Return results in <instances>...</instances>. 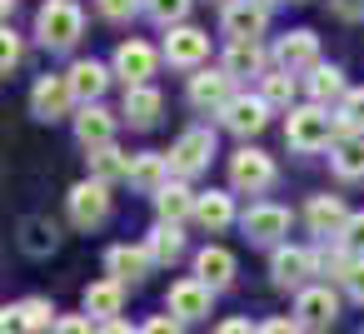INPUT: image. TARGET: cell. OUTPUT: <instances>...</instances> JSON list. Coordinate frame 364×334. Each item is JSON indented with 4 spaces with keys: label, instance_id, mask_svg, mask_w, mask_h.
<instances>
[{
    "label": "cell",
    "instance_id": "cell-1",
    "mask_svg": "<svg viewBox=\"0 0 364 334\" xmlns=\"http://www.w3.org/2000/svg\"><path fill=\"white\" fill-rule=\"evenodd\" d=\"M85 36V11L75 6V0H46V6L36 11V41L60 55V50H75V41Z\"/></svg>",
    "mask_w": 364,
    "mask_h": 334
},
{
    "label": "cell",
    "instance_id": "cell-2",
    "mask_svg": "<svg viewBox=\"0 0 364 334\" xmlns=\"http://www.w3.org/2000/svg\"><path fill=\"white\" fill-rule=\"evenodd\" d=\"M284 145L299 150V155H314V150H329L334 145V110L324 105H294L284 115Z\"/></svg>",
    "mask_w": 364,
    "mask_h": 334
},
{
    "label": "cell",
    "instance_id": "cell-3",
    "mask_svg": "<svg viewBox=\"0 0 364 334\" xmlns=\"http://www.w3.org/2000/svg\"><path fill=\"white\" fill-rule=\"evenodd\" d=\"M274 180H279V165H274V155H264L259 145H240V150L230 155V190H240V195H264V190H274Z\"/></svg>",
    "mask_w": 364,
    "mask_h": 334
},
{
    "label": "cell",
    "instance_id": "cell-4",
    "mask_svg": "<svg viewBox=\"0 0 364 334\" xmlns=\"http://www.w3.org/2000/svg\"><path fill=\"white\" fill-rule=\"evenodd\" d=\"M240 230H245L250 244H259V249H279V244H289V239H284V235H289V210L274 205V200H255V205L240 215Z\"/></svg>",
    "mask_w": 364,
    "mask_h": 334
},
{
    "label": "cell",
    "instance_id": "cell-5",
    "mask_svg": "<svg viewBox=\"0 0 364 334\" xmlns=\"http://www.w3.org/2000/svg\"><path fill=\"white\" fill-rule=\"evenodd\" d=\"M210 160H215V130H210V125H195V130H185V135L170 145V170H175V180L205 175Z\"/></svg>",
    "mask_w": 364,
    "mask_h": 334
},
{
    "label": "cell",
    "instance_id": "cell-6",
    "mask_svg": "<svg viewBox=\"0 0 364 334\" xmlns=\"http://www.w3.org/2000/svg\"><path fill=\"white\" fill-rule=\"evenodd\" d=\"M65 215L75 230H100L110 220V185L105 180H80L65 195Z\"/></svg>",
    "mask_w": 364,
    "mask_h": 334
},
{
    "label": "cell",
    "instance_id": "cell-7",
    "mask_svg": "<svg viewBox=\"0 0 364 334\" xmlns=\"http://www.w3.org/2000/svg\"><path fill=\"white\" fill-rule=\"evenodd\" d=\"M160 50L150 45V41H140V36H130V41H120L115 45V60H110V70L125 80V90L130 85H150L155 80V70H160Z\"/></svg>",
    "mask_w": 364,
    "mask_h": 334
},
{
    "label": "cell",
    "instance_id": "cell-8",
    "mask_svg": "<svg viewBox=\"0 0 364 334\" xmlns=\"http://www.w3.org/2000/svg\"><path fill=\"white\" fill-rule=\"evenodd\" d=\"M160 55H165L175 70H205V60H210V31H200V26H175V31H165Z\"/></svg>",
    "mask_w": 364,
    "mask_h": 334
},
{
    "label": "cell",
    "instance_id": "cell-9",
    "mask_svg": "<svg viewBox=\"0 0 364 334\" xmlns=\"http://www.w3.org/2000/svg\"><path fill=\"white\" fill-rule=\"evenodd\" d=\"M309 274H314V249L309 244H279L269 249V279L274 289H309Z\"/></svg>",
    "mask_w": 364,
    "mask_h": 334
},
{
    "label": "cell",
    "instance_id": "cell-10",
    "mask_svg": "<svg viewBox=\"0 0 364 334\" xmlns=\"http://www.w3.org/2000/svg\"><path fill=\"white\" fill-rule=\"evenodd\" d=\"M80 100H75V90H70V80L65 75H41L36 85H31V115L36 120H65L70 110H75Z\"/></svg>",
    "mask_w": 364,
    "mask_h": 334
},
{
    "label": "cell",
    "instance_id": "cell-11",
    "mask_svg": "<svg viewBox=\"0 0 364 334\" xmlns=\"http://www.w3.org/2000/svg\"><path fill=\"white\" fill-rule=\"evenodd\" d=\"M210 304H215V289L205 279H175L170 294H165V314H175L180 324H195V319H210Z\"/></svg>",
    "mask_w": 364,
    "mask_h": 334
},
{
    "label": "cell",
    "instance_id": "cell-12",
    "mask_svg": "<svg viewBox=\"0 0 364 334\" xmlns=\"http://www.w3.org/2000/svg\"><path fill=\"white\" fill-rule=\"evenodd\" d=\"M294 319H299L309 334L334 329V319H339V294H334L329 284H309V289H299V294H294Z\"/></svg>",
    "mask_w": 364,
    "mask_h": 334
},
{
    "label": "cell",
    "instance_id": "cell-13",
    "mask_svg": "<svg viewBox=\"0 0 364 334\" xmlns=\"http://www.w3.org/2000/svg\"><path fill=\"white\" fill-rule=\"evenodd\" d=\"M185 95H190V105H195V110L220 115V110H225V105H230L240 90H235V75H230V70H195Z\"/></svg>",
    "mask_w": 364,
    "mask_h": 334
},
{
    "label": "cell",
    "instance_id": "cell-14",
    "mask_svg": "<svg viewBox=\"0 0 364 334\" xmlns=\"http://www.w3.org/2000/svg\"><path fill=\"white\" fill-rule=\"evenodd\" d=\"M220 31L230 41H259L269 31V6L264 0H230L220 11Z\"/></svg>",
    "mask_w": 364,
    "mask_h": 334
},
{
    "label": "cell",
    "instance_id": "cell-15",
    "mask_svg": "<svg viewBox=\"0 0 364 334\" xmlns=\"http://www.w3.org/2000/svg\"><path fill=\"white\" fill-rule=\"evenodd\" d=\"M274 65L289 70V75H299V70L309 75L314 65H324V60H319V36H314V31H289V36H279V41H274Z\"/></svg>",
    "mask_w": 364,
    "mask_h": 334
},
{
    "label": "cell",
    "instance_id": "cell-16",
    "mask_svg": "<svg viewBox=\"0 0 364 334\" xmlns=\"http://www.w3.org/2000/svg\"><path fill=\"white\" fill-rule=\"evenodd\" d=\"M220 125L250 145V135H259V130L269 125V105H264V95H235V100L220 110Z\"/></svg>",
    "mask_w": 364,
    "mask_h": 334
},
{
    "label": "cell",
    "instance_id": "cell-17",
    "mask_svg": "<svg viewBox=\"0 0 364 334\" xmlns=\"http://www.w3.org/2000/svg\"><path fill=\"white\" fill-rule=\"evenodd\" d=\"M115 125H120V115H110L105 105H80V110L70 115V130H75V140L85 145V155L100 150V145H115Z\"/></svg>",
    "mask_w": 364,
    "mask_h": 334
},
{
    "label": "cell",
    "instance_id": "cell-18",
    "mask_svg": "<svg viewBox=\"0 0 364 334\" xmlns=\"http://www.w3.org/2000/svg\"><path fill=\"white\" fill-rule=\"evenodd\" d=\"M304 225H309V235H319V239H339L344 225H349V210H344L339 195H309V205H304Z\"/></svg>",
    "mask_w": 364,
    "mask_h": 334
},
{
    "label": "cell",
    "instance_id": "cell-19",
    "mask_svg": "<svg viewBox=\"0 0 364 334\" xmlns=\"http://www.w3.org/2000/svg\"><path fill=\"white\" fill-rule=\"evenodd\" d=\"M65 80H70V90H75L80 105H100V95H105L110 80H115V70H110L105 60H75V65L65 70Z\"/></svg>",
    "mask_w": 364,
    "mask_h": 334
},
{
    "label": "cell",
    "instance_id": "cell-20",
    "mask_svg": "<svg viewBox=\"0 0 364 334\" xmlns=\"http://www.w3.org/2000/svg\"><path fill=\"white\" fill-rule=\"evenodd\" d=\"M150 269H155V259H150L145 244H110L105 249V274L120 279V284H140Z\"/></svg>",
    "mask_w": 364,
    "mask_h": 334
},
{
    "label": "cell",
    "instance_id": "cell-21",
    "mask_svg": "<svg viewBox=\"0 0 364 334\" xmlns=\"http://www.w3.org/2000/svg\"><path fill=\"white\" fill-rule=\"evenodd\" d=\"M80 309L95 319V324H110V319H120V309H125V284L120 279H95V284H85V294H80Z\"/></svg>",
    "mask_w": 364,
    "mask_h": 334
},
{
    "label": "cell",
    "instance_id": "cell-22",
    "mask_svg": "<svg viewBox=\"0 0 364 334\" xmlns=\"http://www.w3.org/2000/svg\"><path fill=\"white\" fill-rule=\"evenodd\" d=\"M160 110H165V95H160L155 85H130L125 100H120V120H125L130 130H150V125L160 120Z\"/></svg>",
    "mask_w": 364,
    "mask_h": 334
},
{
    "label": "cell",
    "instance_id": "cell-23",
    "mask_svg": "<svg viewBox=\"0 0 364 334\" xmlns=\"http://www.w3.org/2000/svg\"><path fill=\"white\" fill-rule=\"evenodd\" d=\"M195 205H200V190H190V180H170L155 195V220L160 225H185V220H195Z\"/></svg>",
    "mask_w": 364,
    "mask_h": 334
},
{
    "label": "cell",
    "instance_id": "cell-24",
    "mask_svg": "<svg viewBox=\"0 0 364 334\" xmlns=\"http://www.w3.org/2000/svg\"><path fill=\"white\" fill-rule=\"evenodd\" d=\"M170 180H175L170 155H160V150H140V155H135V165H130V185H135L140 195H150V200H155Z\"/></svg>",
    "mask_w": 364,
    "mask_h": 334
},
{
    "label": "cell",
    "instance_id": "cell-25",
    "mask_svg": "<svg viewBox=\"0 0 364 334\" xmlns=\"http://www.w3.org/2000/svg\"><path fill=\"white\" fill-rule=\"evenodd\" d=\"M304 95H309V105H334L339 110V100L349 95V80H344V70L339 65H314L309 75H304Z\"/></svg>",
    "mask_w": 364,
    "mask_h": 334
},
{
    "label": "cell",
    "instance_id": "cell-26",
    "mask_svg": "<svg viewBox=\"0 0 364 334\" xmlns=\"http://www.w3.org/2000/svg\"><path fill=\"white\" fill-rule=\"evenodd\" d=\"M235 269H240V264H235V254H230L225 244H205V249L195 254V279H205L215 294L235 284Z\"/></svg>",
    "mask_w": 364,
    "mask_h": 334
},
{
    "label": "cell",
    "instance_id": "cell-27",
    "mask_svg": "<svg viewBox=\"0 0 364 334\" xmlns=\"http://www.w3.org/2000/svg\"><path fill=\"white\" fill-rule=\"evenodd\" d=\"M240 215H235V195L230 190H200V205H195V225L200 230H210V235H220V230H230Z\"/></svg>",
    "mask_w": 364,
    "mask_h": 334
},
{
    "label": "cell",
    "instance_id": "cell-28",
    "mask_svg": "<svg viewBox=\"0 0 364 334\" xmlns=\"http://www.w3.org/2000/svg\"><path fill=\"white\" fill-rule=\"evenodd\" d=\"M220 70H230L235 80H240V75H264V45H259V41H230Z\"/></svg>",
    "mask_w": 364,
    "mask_h": 334
},
{
    "label": "cell",
    "instance_id": "cell-29",
    "mask_svg": "<svg viewBox=\"0 0 364 334\" xmlns=\"http://www.w3.org/2000/svg\"><path fill=\"white\" fill-rule=\"evenodd\" d=\"M85 160H90V180H105V185L130 180V165H135V155H125L120 145H100V150H90Z\"/></svg>",
    "mask_w": 364,
    "mask_h": 334
},
{
    "label": "cell",
    "instance_id": "cell-30",
    "mask_svg": "<svg viewBox=\"0 0 364 334\" xmlns=\"http://www.w3.org/2000/svg\"><path fill=\"white\" fill-rule=\"evenodd\" d=\"M259 95H264V105L269 110H294V95H299V75H289V70H264L259 75Z\"/></svg>",
    "mask_w": 364,
    "mask_h": 334
},
{
    "label": "cell",
    "instance_id": "cell-31",
    "mask_svg": "<svg viewBox=\"0 0 364 334\" xmlns=\"http://www.w3.org/2000/svg\"><path fill=\"white\" fill-rule=\"evenodd\" d=\"M145 249H150V259H155V264H175V259H185V230H180V225H160V220H155V230L145 235Z\"/></svg>",
    "mask_w": 364,
    "mask_h": 334
},
{
    "label": "cell",
    "instance_id": "cell-32",
    "mask_svg": "<svg viewBox=\"0 0 364 334\" xmlns=\"http://www.w3.org/2000/svg\"><path fill=\"white\" fill-rule=\"evenodd\" d=\"M314 249V274H324V279H334V284H344V274H349V264H354V254L339 244V239H319V244H309Z\"/></svg>",
    "mask_w": 364,
    "mask_h": 334
},
{
    "label": "cell",
    "instance_id": "cell-33",
    "mask_svg": "<svg viewBox=\"0 0 364 334\" xmlns=\"http://www.w3.org/2000/svg\"><path fill=\"white\" fill-rule=\"evenodd\" d=\"M329 170H334L339 180H364V140L329 145Z\"/></svg>",
    "mask_w": 364,
    "mask_h": 334
},
{
    "label": "cell",
    "instance_id": "cell-34",
    "mask_svg": "<svg viewBox=\"0 0 364 334\" xmlns=\"http://www.w3.org/2000/svg\"><path fill=\"white\" fill-rule=\"evenodd\" d=\"M60 244V230L50 220H26V235H21V249L26 254H50Z\"/></svg>",
    "mask_w": 364,
    "mask_h": 334
},
{
    "label": "cell",
    "instance_id": "cell-35",
    "mask_svg": "<svg viewBox=\"0 0 364 334\" xmlns=\"http://www.w3.org/2000/svg\"><path fill=\"white\" fill-rule=\"evenodd\" d=\"M190 6H195V0H145V16H150L155 26H165V31H175V26H185V16H190Z\"/></svg>",
    "mask_w": 364,
    "mask_h": 334
},
{
    "label": "cell",
    "instance_id": "cell-36",
    "mask_svg": "<svg viewBox=\"0 0 364 334\" xmlns=\"http://www.w3.org/2000/svg\"><path fill=\"white\" fill-rule=\"evenodd\" d=\"M16 309H21V319L31 324V334H41V329H55V319H60V314H55V304H50V299H41V294L21 299Z\"/></svg>",
    "mask_w": 364,
    "mask_h": 334
},
{
    "label": "cell",
    "instance_id": "cell-37",
    "mask_svg": "<svg viewBox=\"0 0 364 334\" xmlns=\"http://www.w3.org/2000/svg\"><path fill=\"white\" fill-rule=\"evenodd\" d=\"M21 60H26V41H21V31H0V70L6 75H16L21 70Z\"/></svg>",
    "mask_w": 364,
    "mask_h": 334
},
{
    "label": "cell",
    "instance_id": "cell-38",
    "mask_svg": "<svg viewBox=\"0 0 364 334\" xmlns=\"http://www.w3.org/2000/svg\"><path fill=\"white\" fill-rule=\"evenodd\" d=\"M334 115H344V120L364 135V85H349V95L339 100V110H334Z\"/></svg>",
    "mask_w": 364,
    "mask_h": 334
},
{
    "label": "cell",
    "instance_id": "cell-39",
    "mask_svg": "<svg viewBox=\"0 0 364 334\" xmlns=\"http://www.w3.org/2000/svg\"><path fill=\"white\" fill-rule=\"evenodd\" d=\"M95 11H100L105 21H130V16L145 11V0H95Z\"/></svg>",
    "mask_w": 364,
    "mask_h": 334
},
{
    "label": "cell",
    "instance_id": "cell-40",
    "mask_svg": "<svg viewBox=\"0 0 364 334\" xmlns=\"http://www.w3.org/2000/svg\"><path fill=\"white\" fill-rule=\"evenodd\" d=\"M339 244H344L349 254H364V210H354V215H349V225H344Z\"/></svg>",
    "mask_w": 364,
    "mask_h": 334
},
{
    "label": "cell",
    "instance_id": "cell-41",
    "mask_svg": "<svg viewBox=\"0 0 364 334\" xmlns=\"http://www.w3.org/2000/svg\"><path fill=\"white\" fill-rule=\"evenodd\" d=\"M50 334H100V329H95V319H90V314H60Z\"/></svg>",
    "mask_w": 364,
    "mask_h": 334
},
{
    "label": "cell",
    "instance_id": "cell-42",
    "mask_svg": "<svg viewBox=\"0 0 364 334\" xmlns=\"http://www.w3.org/2000/svg\"><path fill=\"white\" fill-rule=\"evenodd\" d=\"M344 294H349L354 304H364V254H354V264H349V274H344Z\"/></svg>",
    "mask_w": 364,
    "mask_h": 334
},
{
    "label": "cell",
    "instance_id": "cell-43",
    "mask_svg": "<svg viewBox=\"0 0 364 334\" xmlns=\"http://www.w3.org/2000/svg\"><path fill=\"white\" fill-rule=\"evenodd\" d=\"M259 334H304V324H299L294 314H274V319L259 324Z\"/></svg>",
    "mask_w": 364,
    "mask_h": 334
},
{
    "label": "cell",
    "instance_id": "cell-44",
    "mask_svg": "<svg viewBox=\"0 0 364 334\" xmlns=\"http://www.w3.org/2000/svg\"><path fill=\"white\" fill-rule=\"evenodd\" d=\"M140 334H185V324H180L175 314H155V319L140 324Z\"/></svg>",
    "mask_w": 364,
    "mask_h": 334
},
{
    "label": "cell",
    "instance_id": "cell-45",
    "mask_svg": "<svg viewBox=\"0 0 364 334\" xmlns=\"http://www.w3.org/2000/svg\"><path fill=\"white\" fill-rule=\"evenodd\" d=\"M329 11H334L339 21L354 26V21H364V0H329Z\"/></svg>",
    "mask_w": 364,
    "mask_h": 334
},
{
    "label": "cell",
    "instance_id": "cell-46",
    "mask_svg": "<svg viewBox=\"0 0 364 334\" xmlns=\"http://www.w3.org/2000/svg\"><path fill=\"white\" fill-rule=\"evenodd\" d=\"M0 329H6V334H31V324L21 319V309H16V304L0 309Z\"/></svg>",
    "mask_w": 364,
    "mask_h": 334
},
{
    "label": "cell",
    "instance_id": "cell-47",
    "mask_svg": "<svg viewBox=\"0 0 364 334\" xmlns=\"http://www.w3.org/2000/svg\"><path fill=\"white\" fill-rule=\"evenodd\" d=\"M215 334H259V324H250V319L230 314V319H220V324H215Z\"/></svg>",
    "mask_w": 364,
    "mask_h": 334
},
{
    "label": "cell",
    "instance_id": "cell-48",
    "mask_svg": "<svg viewBox=\"0 0 364 334\" xmlns=\"http://www.w3.org/2000/svg\"><path fill=\"white\" fill-rule=\"evenodd\" d=\"M100 334H140V329L125 324V319H110V324H100Z\"/></svg>",
    "mask_w": 364,
    "mask_h": 334
},
{
    "label": "cell",
    "instance_id": "cell-49",
    "mask_svg": "<svg viewBox=\"0 0 364 334\" xmlns=\"http://www.w3.org/2000/svg\"><path fill=\"white\" fill-rule=\"evenodd\" d=\"M16 6H21V0H0V11H6V16H16Z\"/></svg>",
    "mask_w": 364,
    "mask_h": 334
},
{
    "label": "cell",
    "instance_id": "cell-50",
    "mask_svg": "<svg viewBox=\"0 0 364 334\" xmlns=\"http://www.w3.org/2000/svg\"><path fill=\"white\" fill-rule=\"evenodd\" d=\"M264 6H274V0H264Z\"/></svg>",
    "mask_w": 364,
    "mask_h": 334
},
{
    "label": "cell",
    "instance_id": "cell-51",
    "mask_svg": "<svg viewBox=\"0 0 364 334\" xmlns=\"http://www.w3.org/2000/svg\"><path fill=\"white\" fill-rule=\"evenodd\" d=\"M220 6H230V0H220Z\"/></svg>",
    "mask_w": 364,
    "mask_h": 334
},
{
    "label": "cell",
    "instance_id": "cell-52",
    "mask_svg": "<svg viewBox=\"0 0 364 334\" xmlns=\"http://www.w3.org/2000/svg\"><path fill=\"white\" fill-rule=\"evenodd\" d=\"M359 334H364V329H359Z\"/></svg>",
    "mask_w": 364,
    "mask_h": 334
}]
</instances>
